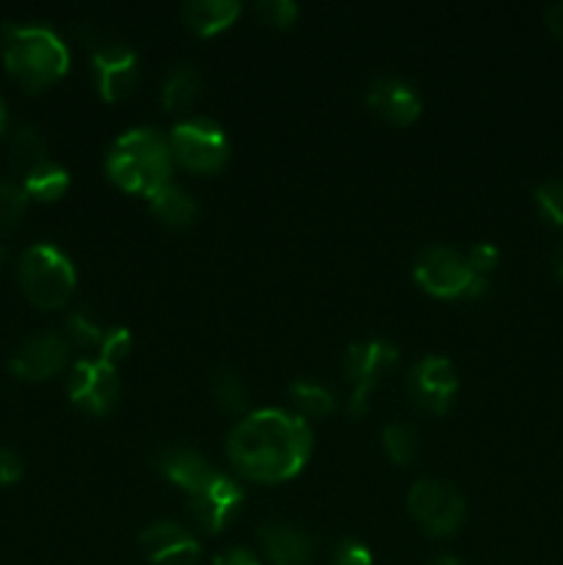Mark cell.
<instances>
[{"label":"cell","mask_w":563,"mask_h":565,"mask_svg":"<svg viewBox=\"0 0 563 565\" xmlns=\"http://www.w3.org/2000/svg\"><path fill=\"white\" fill-rule=\"evenodd\" d=\"M149 207H152L155 218L163 221L171 230H188L199 218V204L193 202L191 193L182 191L174 182H169L158 193H152L149 196Z\"/></svg>","instance_id":"obj_19"},{"label":"cell","mask_w":563,"mask_h":565,"mask_svg":"<svg viewBox=\"0 0 563 565\" xmlns=\"http://www.w3.org/2000/svg\"><path fill=\"white\" fill-rule=\"evenodd\" d=\"M312 452V428L296 412L263 408L243 417L226 436L230 463L257 483H285L296 478Z\"/></svg>","instance_id":"obj_1"},{"label":"cell","mask_w":563,"mask_h":565,"mask_svg":"<svg viewBox=\"0 0 563 565\" xmlns=\"http://www.w3.org/2000/svg\"><path fill=\"white\" fill-rule=\"evenodd\" d=\"M535 204L541 218L563 230V180H550L535 188Z\"/></svg>","instance_id":"obj_28"},{"label":"cell","mask_w":563,"mask_h":565,"mask_svg":"<svg viewBox=\"0 0 563 565\" xmlns=\"http://www.w3.org/2000/svg\"><path fill=\"white\" fill-rule=\"evenodd\" d=\"M171 158L180 160L188 171L215 174L230 160V141L224 130L210 119H185L174 125L169 136Z\"/></svg>","instance_id":"obj_7"},{"label":"cell","mask_w":563,"mask_h":565,"mask_svg":"<svg viewBox=\"0 0 563 565\" xmlns=\"http://www.w3.org/2000/svg\"><path fill=\"white\" fill-rule=\"evenodd\" d=\"M141 550L152 565H199V541L177 522H155L141 533Z\"/></svg>","instance_id":"obj_14"},{"label":"cell","mask_w":563,"mask_h":565,"mask_svg":"<svg viewBox=\"0 0 563 565\" xmlns=\"http://www.w3.org/2000/svg\"><path fill=\"white\" fill-rule=\"evenodd\" d=\"M259 546L270 565H309L315 555L312 539L287 522H265L259 527Z\"/></svg>","instance_id":"obj_16"},{"label":"cell","mask_w":563,"mask_h":565,"mask_svg":"<svg viewBox=\"0 0 563 565\" xmlns=\"http://www.w3.org/2000/svg\"><path fill=\"white\" fill-rule=\"evenodd\" d=\"M66 392L83 412L103 417V414L114 412L116 401H119V375H116L114 364L103 362V359H81L72 367Z\"/></svg>","instance_id":"obj_10"},{"label":"cell","mask_w":563,"mask_h":565,"mask_svg":"<svg viewBox=\"0 0 563 565\" xmlns=\"http://www.w3.org/2000/svg\"><path fill=\"white\" fill-rule=\"evenodd\" d=\"M544 22H546V28H550V31L555 33V36L563 39V0H557V3L546 6Z\"/></svg>","instance_id":"obj_35"},{"label":"cell","mask_w":563,"mask_h":565,"mask_svg":"<svg viewBox=\"0 0 563 565\" xmlns=\"http://www.w3.org/2000/svg\"><path fill=\"white\" fill-rule=\"evenodd\" d=\"M213 401L221 412L226 414H243L248 403L246 384H243L241 375L235 370H215L213 373Z\"/></svg>","instance_id":"obj_24"},{"label":"cell","mask_w":563,"mask_h":565,"mask_svg":"<svg viewBox=\"0 0 563 565\" xmlns=\"http://www.w3.org/2000/svg\"><path fill=\"white\" fill-rule=\"evenodd\" d=\"M105 171L127 193L152 196L171 182L169 138L152 127H136L119 136L110 147Z\"/></svg>","instance_id":"obj_2"},{"label":"cell","mask_w":563,"mask_h":565,"mask_svg":"<svg viewBox=\"0 0 563 565\" xmlns=\"http://www.w3.org/2000/svg\"><path fill=\"white\" fill-rule=\"evenodd\" d=\"M557 276L563 279V252H561V257H557Z\"/></svg>","instance_id":"obj_38"},{"label":"cell","mask_w":563,"mask_h":565,"mask_svg":"<svg viewBox=\"0 0 563 565\" xmlns=\"http://www.w3.org/2000/svg\"><path fill=\"white\" fill-rule=\"evenodd\" d=\"M105 331L108 329H105L103 323H97L88 312H83V309L81 312L70 315V320H66V342L83 348V351L103 345Z\"/></svg>","instance_id":"obj_26"},{"label":"cell","mask_w":563,"mask_h":565,"mask_svg":"<svg viewBox=\"0 0 563 565\" xmlns=\"http://www.w3.org/2000/svg\"><path fill=\"white\" fill-rule=\"evenodd\" d=\"M66 188H70V174L61 166L50 163V160L39 166V169H33L25 177V182H22L25 196L39 199V202H55V199L64 196Z\"/></svg>","instance_id":"obj_23"},{"label":"cell","mask_w":563,"mask_h":565,"mask_svg":"<svg viewBox=\"0 0 563 565\" xmlns=\"http://www.w3.org/2000/svg\"><path fill=\"white\" fill-rule=\"evenodd\" d=\"M243 491L230 475L213 472V478L204 486H199L193 494H188V513H191L193 524L202 527L204 533H221L235 516L241 508Z\"/></svg>","instance_id":"obj_12"},{"label":"cell","mask_w":563,"mask_h":565,"mask_svg":"<svg viewBox=\"0 0 563 565\" xmlns=\"http://www.w3.org/2000/svg\"><path fill=\"white\" fill-rule=\"evenodd\" d=\"M6 121H9V116H6V103L0 99V136H3V130H6Z\"/></svg>","instance_id":"obj_37"},{"label":"cell","mask_w":563,"mask_h":565,"mask_svg":"<svg viewBox=\"0 0 563 565\" xmlns=\"http://www.w3.org/2000/svg\"><path fill=\"white\" fill-rule=\"evenodd\" d=\"M25 204L28 196L22 188L11 185V182H0V235H6V232L20 224Z\"/></svg>","instance_id":"obj_27"},{"label":"cell","mask_w":563,"mask_h":565,"mask_svg":"<svg viewBox=\"0 0 563 565\" xmlns=\"http://www.w3.org/2000/svg\"><path fill=\"white\" fill-rule=\"evenodd\" d=\"M290 403L296 406L298 417H329L337 408V397L331 395L329 386L318 381H296L290 386Z\"/></svg>","instance_id":"obj_22"},{"label":"cell","mask_w":563,"mask_h":565,"mask_svg":"<svg viewBox=\"0 0 563 565\" xmlns=\"http://www.w3.org/2000/svg\"><path fill=\"white\" fill-rule=\"evenodd\" d=\"M70 359V342L61 334H36L22 342L11 356V373L25 381H44L61 373Z\"/></svg>","instance_id":"obj_13"},{"label":"cell","mask_w":563,"mask_h":565,"mask_svg":"<svg viewBox=\"0 0 563 565\" xmlns=\"http://www.w3.org/2000/svg\"><path fill=\"white\" fill-rule=\"evenodd\" d=\"M331 565H373V555L362 541L342 539L331 552Z\"/></svg>","instance_id":"obj_31"},{"label":"cell","mask_w":563,"mask_h":565,"mask_svg":"<svg viewBox=\"0 0 563 565\" xmlns=\"http://www.w3.org/2000/svg\"><path fill=\"white\" fill-rule=\"evenodd\" d=\"M155 467H158V472L163 475L166 480L180 486L185 494H193V491H196L199 486L208 483L215 472L208 463V458L199 456L191 447H166V450H160L158 458H155Z\"/></svg>","instance_id":"obj_17"},{"label":"cell","mask_w":563,"mask_h":565,"mask_svg":"<svg viewBox=\"0 0 563 565\" xmlns=\"http://www.w3.org/2000/svg\"><path fill=\"white\" fill-rule=\"evenodd\" d=\"M199 92H202V75L193 64H177L174 70L166 75L163 83V108L166 110H188L199 99Z\"/></svg>","instance_id":"obj_20"},{"label":"cell","mask_w":563,"mask_h":565,"mask_svg":"<svg viewBox=\"0 0 563 565\" xmlns=\"http://www.w3.org/2000/svg\"><path fill=\"white\" fill-rule=\"evenodd\" d=\"M397 364V348L384 340H368L357 342L346 351V379L353 384L351 397H348V414L351 417H362L370 408V397H373L375 386L384 381Z\"/></svg>","instance_id":"obj_8"},{"label":"cell","mask_w":563,"mask_h":565,"mask_svg":"<svg viewBox=\"0 0 563 565\" xmlns=\"http://www.w3.org/2000/svg\"><path fill=\"white\" fill-rule=\"evenodd\" d=\"M497 259H500V252H497L491 243H478L472 252H467L469 268H472L478 276H484V279H489V274L495 270Z\"/></svg>","instance_id":"obj_32"},{"label":"cell","mask_w":563,"mask_h":565,"mask_svg":"<svg viewBox=\"0 0 563 565\" xmlns=\"http://www.w3.org/2000/svg\"><path fill=\"white\" fill-rule=\"evenodd\" d=\"M22 478V461L17 452L0 447V486H11Z\"/></svg>","instance_id":"obj_33"},{"label":"cell","mask_w":563,"mask_h":565,"mask_svg":"<svg viewBox=\"0 0 563 565\" xmlns=\"http://www.w3.org/2000/svg\"><path fill=\"white\" fill-rule=\"evenodd\" d=\"M130 345H132V337L130 331L125 329V326H110L108 331H105V340L103 345H99V359L108 364H119L121 359H127V353H130Z\"/></svg>","instance_id":"obj_30"},{"label":"cell","mask_w":563,"mask_h":565,"mask_svg":"<svg viewBox=\"0 0 563 565\" xmlns=\"http://www.w3.org/2000/svg\"><path fill=\"white\" fill-rule=\"evenodd\" d=\"M20 285L33 307L59 309L75 292V268L64 252L36 243L20 259Z\"/></svg>","instance_id":"obj_4"},{"label":"cell","mask_w":563,"mask_h":565,"mask_svg":"<svg viewBox=\"0 0 563 565\" xmlns=\"http://www.w3.org/2000/svg\"><path fill=\"white\" fill-rule=\"evenodd\" d=\"M406 392L412 403H417L428 414H447L453 406V397L458 392V375L450 359L445 356H423L412 367L406 379Z\"/></svg>","instance_id":"obj_11"},{"label":"cell","mask_w":563,"mask_h":565,"mask_svg":"<svg viewBox=\"0 0 563 565\" xmlns=\"http://www.w3.org/2000/svg\"><path fill=\"white\" fill-rule=\"evenodd\" d=\"M254 14L274 28H290L298 17V6L293 0H263L254 6Z\"/></svg>","instance_id":"obj_29"},{"label":"cell","mask_w":563,"mask_h":565,"mask_svg":"<svg viewBox=\"0 0 563 565\" xmlns=\"http://www.w3.org/2000/svg\"><path fill=\"white\" fill-rule=\"evenodd\" d=\"M381 445H384L386 458L397 467H406L414 456H417V436L408 425L392 423L381 430Z\"/></svg>","instance_id":"obj_25"},{"label":"cell","mask_w":563,"mask_h":565,"mask_svg":"<svg viewBox=\"0 0 563 565\" xmlns=\"http://www.w3.org/2000/svg\"><path fill=\"white\" fill-rule=\"evenodd\" d=\"M428 565H461V561H458V557H453V555H439V557H434V561H431Z\"/></svg>","instance_id":"obj_36"},{"label":"cell","mask_w":563,"mask_h":565,"mask_svg":"<svg viewBox=\"0 0 563 565\" xmlns=\"http://www.w3.org/2000/svg\"><path fill=\"white\" fill-rule=\"evenodd\" d=\"M213 565H259V557L246 546H232V550L219 552L213 557Z\"/></svg>","instance_id":"obj_34"},{"label":"cell","mask_w":563,"mask_h":565,"mask_svg":"<svg viewBox=\"0 0 563 565\" xmlns=\"http://www.w3.org/2000/svg\"><path fill=\"white\" fill-rule=\"evenodd\" d=\"M88 50H92L94 81H97L99 97L105 103H119V99L130 97L141 81L136 53L108 33L88 36Z\"/></svg>","instance_id":"obj_9"},{"label":"cell","mask_w":563,"mask_h":565,"mask_svg":"<svg viewBox=\"0 0 563 565\" xmlns=\"http://www.w3.org/2000/svg\"><path fill=\"white\" fill-rule=\"evenodd\" d=\"M3 58L11 77L28 92L53 86L70 70L66 44L47 25H6Z\"/></svg>","instance_id":"obj_3"},{"label":"cell","mask_w":563,"mask_h":565,"mask_svg":"<svg viewBox=\"0 0 563 565\" xmlns=\"http://www.w3.org/2000/svg\"><path fill=\"white\" fill-rule=\"evenodd\" d=\"M414 279L425 292L436 298H478L486 292L489 279L475 274L467 254L447 246H431L414 259Z\"/></svg>","instance_id":"obj_5"},{"label":"cell","mask_w":563,"mask_h":565,"mask_svg":"<svg viewBox=\"0 0 563 565\" xmlns=\"http://www.w3.org/2000/svg\"><path fill=\"white\" fill-rule=\"evenodd\" d=\"M0 47H3V42H0Z\"/></svg>","instance_id":"obj_39"},{"label":"cell","mask_w":563,"mask_h":565,"mask_svg":"<svg viewBox=\"0 0 563 565\" xmlns=\"http://www.w3.org/2000/svg\"><path fill=\"white\" fill-rule=\"evenodd\" d=\"M237 14H241V6L235 0H188L182 6V22H185V28L204 39L226 31L237 20Z\"/></svg>","instance_id":"obj_18"},{"label":"cell","mask_w":563,"mask_h":565,"mask_svg":"<svg viewBox=\"0 0 563 565\" xmlns=\"http://www.w3.org/2000/svg\"><path fill=\"white\" fill-rule=\"evenodd\" d=\"M406 508L414 522L434 539H450L461 530L467 502L445 480H417L406 497Z\"/></svg>","instance_id":"obj_6"},{"label":"cell","mask_w":563,"mask_h":565,"mask_svg":"<svg viewBox=\"0 0 563 565\" xmlns=\"http://www.w3.org/2000/svg\"><path fill=\"white\" fill-rule=\"evenodd\" d=\"M9 158H11V166L28 177L33 169L47 163V143H44V138L39 136V130L22 125L17 127L14 136H11Z\"/></svg>","instance_id":"obj_21"},{"label":"cell","mask_w":563,"mask_h":565,"mask_svg":"<svg viewBox=\"0 0 563 565\" xmlns=\"http://www.w3.org/2000/svg\"><path fill=\"white\" fill-rule=\"evenodd\" d=\"M368 105L373 108L375 116H381L386 125L395 127H408L412 121H417L419 110H423V103H419V94L414 92V86L392 75L370 83Z\"/></svg>","instance_id":"obj_15"}]
</instances>
